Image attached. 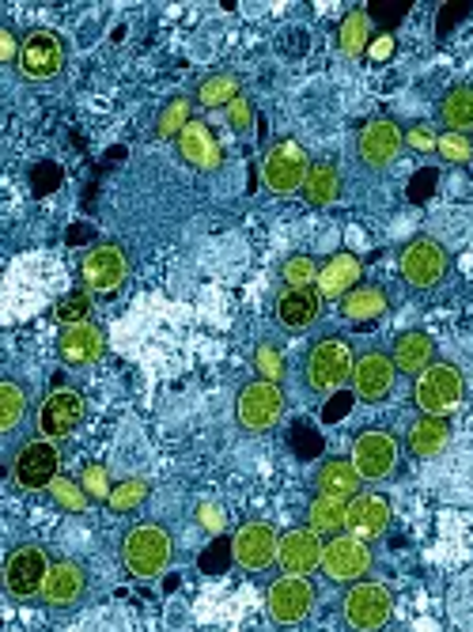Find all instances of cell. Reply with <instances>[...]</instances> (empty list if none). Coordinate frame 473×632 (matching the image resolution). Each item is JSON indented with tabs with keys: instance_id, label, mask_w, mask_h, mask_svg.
<instances>
[{
	"instance_id": "obj_1",
	"label": "cell",
	"mask_w": 473,
	"mask_h": 632,
	"mask_svg": "<svg viewBox=\"0 0 473 632\" xmlns=\"http://www.w3.org/2000/svg\"><path fill=\"white\" fill-rule=\"evenodd\" d=\"M352 367H356V356H352V345L338 333H326L318 337L304 356V387L311 395L326 398L341 387V382L352 379Z\"/></svg>"
},
{
	"instance_id": "obj_28",
	"label": "cell",
	"mask_w": 473,
	"mask_h": 632,
	"mask_svg": "<svg viewBox=\"0 0 473 632\" xmlns=\"http://www.w3.org/2000/svg\"><path fill=\"white\" fill-rule=\"evenodd\" d=\"M315 489L318 492H330V497H345L352 500L356 492H364V477L352 458H326L315 474Z\"/></svg>"
},
{
	"instance_id": "obj_40",
	"label": "cell",
	"mask_w": 473,
	"mask_h": 632,
	"mask_svg": "<svg viewBox=\"0 0 473 632\" xmlns=\"http://www.w3.org/2000/svg\"><path fill=\"white\" fill-rule=\"evenodd\" d=\"M254 372H257V379H270V382H280L284 379V372H288V364H284V353H280V345L277 341H257V348H254Z\"/></svg>"
},
{
	"instance_id": "obj_39",
	"label": "cell",
	"mask_w": 473,
	"mask_h": 632,
	"mask_svg": "<svg viewBox=\"0 0 473 632\" xmlns=\"http://www.w3.org/2000/svg\"><path fill=\"white\" fill-rule=\"evenodd\" d=\"M50 497H54L57 508L73 511V515H84V511L91 508L88 489H84V485H76V481H68V477H62V474H57L54 485H50Z\"/></svg>"
},
{
	"instance_id": "obj_18",
	"label": "cell",
	"mask_w": 473,
	"mask_h": 632,
	"mask_svg": "<svg viewBox=\"0 0 473 632\" xmlns=\"http://www.w3.org/2000/svg\"><path fill=\"white\" fill-rule=\"evenodd\" d=\"M277 550H280V534L273 531V523H246L235 531L231 553L246 572H265L270 565H277Z\"/></svg>"
},
{
	"instance_id": "obj_44",
	"label": "cell",
	"mask_w": 473,
	"mask_h": 632,
	"mask_svg": "<svg viewBox=\"0 0 473 632\" xmlns=\"http://www.w3.org/2000/svg\"><path fill=\"white\" fill-rule=\"evenodd\" d=\"M436 141H440V133H436L432 125H425V122H417V125H409V130H406V148L420 152V156L436 152Z\"/></svg>"
},
{
	"instance_id": "obj_25",
	"label": "cell",
	"mask_w": 473,
	"mask_h": 632,
	"mask_svg": "<svg viewBox=\"0 0 473 632\" xmlns=\"http://www.w3.org/2000/svg\"><path fill=\"white\" fill-rule=\"evenodd\" d=\"M322 314V296L318 288H284L277 296V322L284 330L299 333V330H311Z\"/></svg>"
},
{
	"instance_id": "obj_34",
	"label": "cell",
	"mask_w": 473,
	"mask_h": 632,
	"mask_svg": "<svg viewBox=\"0 0 473 632\" xmlns=\"http://www.w3.org/2000/svg\"><path fill=\"white\" fill-rule=\"evenodd\" d=\"M28 417V395L20 390L15 379H4L0 382V432L4 435H15Z\"/></svg>"
},
{
	"instance_id": "obj_14",
	"label": "cell",
	"mask_w": 473,
	"mask_h": 632,
	"mask_svg": "<svg viewBox=\"0 0 473 632\" xmlns=\"http://www.w3.org/2000/svg\"><path fill=\"white\" fill-rule=\"evenodd\" d=\"M394 599L383 584H372V579H356L352 591L345 595V621L349 629L356 632H375L391 621Z\"/></svg>"
},
{
	"instance_id": "obj_26",
	"label": "cell",
	"mask_w": 473,
	"mask_h": 632,
	"mask_svg": "<svg viewBox=\"0 0 473 632\" xmlns=\"http://www.w3.org/2000/svg\"><path fill=\"white\" fill-rule=\"evenodd\" d=\"M394 367L406 375H420L425 367L436 364V341L425 330H402L394 337Z\"/></svg>"
},
{
	"instance_id": "obj_17",
	"label": "cell",
	"mask_w": 473,
	"mask_h": 632,
	"mask_svg": "<svg viewBox=\"0 0 473 632\" xmlns=\"http://www.w3.org/2000/svg\"><path fill=\"white\" fill-rule=\"evenodd\" d=\"M84 595H88V568L76 565V561H54L38 602L46 610H76L84 602Z\"/></svg>"
},
{
	"instance_id": "obj_23",
	"label": "cell",
	"mask_w": 473,
	"mask_h": 632,
	"mask_svg": "<svg viewBox=\"0 0 473 632\" xmlns=\"http://www.w3.org/2000/svg\"><path fill=\"white\" fill-rule=\"evenodd\" d=\"M386 526H391V500L383 492H356L349 500V534L375 542L386 534Z\"/></svg>"
},
{
	"instance_id": "obj_30",
	"label": "cell",
	"mask_w": 473,
	"mask_h": 632,
	"mask_svg": "<svg viewBox=\"0 0 473 632\" xmlns=\"http://www.w3.org/2000/svg\"><path fill=\"white\" fill-rule=\"evenodd\" d=\"M338 198H341V170H338V164L318 159V164H311V170H307L304 201L315 204V209H322V204H330Z\"/></svg>"
},
{
	"instance_id": "obj_22",
	"label": "cell",
	"mask_w": 473,
	"mask_h": 632,
	"mask_svg": "<svg viewBox=\"0 0 473 632\" xmlns=\"http://www.w3.org/2000/svg\"><path fill=\"white\" fill-rule=\"evenodd\" d=\"M394 375H398L394 356L372 348V353H364L356 361V367H352V387H356V395L364 401H383V398H391V390H394Z\"/></svg>"
},
{
	"instance_id": "obj_37",
	"label": "cell",
	"mask_w": 473,
	"mask_h": 632,
	"mask_svg": "<svg viewBox=\"0 0 473 632\" xmlns=\"http://www.w3.org/2000/svg\"><path fill=\"white\" fill-rule=\"evenodd\" d=\"M189 110H194L189 96L167 99V107H163L160 118H156V136H163V141H178V133H183L186 125L194 122V118H189Z\"/></svg>"
},
{
	"instance_id": "obj_12",
	"label": "cell",
	"mask_w": 473,
	"mask_h": 632,
	"mask_svg": "<svg viewBox=\"0 0 473 632\" xmlns=\"http://www.w3.org/2000/svg\"><path fill=\"white\" fill-rule=\"evenodd\" d=\"M68 62L65 42L54 31H31L23 38V54H20V76L28 84H50L54 76H62V68Z\"/></svg>"
},
{
	"instance_id": "obj_20",
	"label": "cell",
	"mask_w": 473,
	"mask_h": 632,
	"mask_svg": "<svg viewBox=\"0 0 473 632\" xmlns=\"http://www.w3.org/2000/svg\"><path fill=\"white\" fill-rule=\"evenodd\" d=\"M322 545L326 537L315 531L311 523L299 526V531H288L280 537V550H277V565L292 576H311L322 565Z\"/></svg>"
},
{
	"instance_id": "obj_32",
	"label": "cell",
	"mask_w": 473,
	"mask_h": 632,
	"mask_svg": "<svg viewBox=\"0 0 473 632\" xmlns=\"http://www.w3.org/2000/svg\"><path fill=\"white\" fill-rule=\"evenodd\" d=\"M440 122L447 133L473 130V84H454L440 99Z\"/></svg>"
},
{
	"instance_id": "obj_46",
	"label": "cell",
	"mask_w": 473,
	"mask_h": 632,
	"mask_svg": "<svg viewBox=\"0 0 473 632\" xmlns=\"http://www.w3.org/2000/svg\"><path fill=\"white\" fill-rule=\"evenodd\" d=\"M197 523L205 526V531H223V526H228V515H223V508L220 503H212V500H201L197 503Z\"/></svg>"
},
{
	"instance_id": "obj_47",
	"label": "cell",
	"mask_w": 473,
	"mask_h": 632,
	"mask_svg": "<svg viewBox=\"0 0 473 632\" xmlns=\"http://www.w3.org/2000/svg\"><path fill=\"white\" fill-rule=\"evenodd\" d=\"M20 54H23V38H15V31L4 23V27H0V62L20 65Z\"/></svg>"
},
{
	"instance_id": "obj_27",
	"label": "cell",
	"mask_w": 473,
	"mask_h": 632,
	"mask_svg": "<svg viewBox=\"0 0 473 632\" xmlns=\"http://www.w3.org/2000/svg\"><path fill=\"white\" fill-rule=\"evenodd\" d=\"M447 440H451V421L447 417H432V413H420L417 421H413V429L406 435V447L413 458H436L440 451L447 447Z\"/></svg>"
},
{
	"instance_id": "obj_31",
	"label": "cell",
	"mask_w": 473,
	"mask_h": 632,
	"mask_svg": "<svg viewBox=\"0 0 473 632\" xmlns=\"http://www.w3.org/2000/svg\"><path fill=\"white\" fill-rule=\"evenodd\" d=\"M386 307H391V300H386V292L378 285H356L345 300H341V314H345L349 322H375L386 314Z\"/></svg>"
},
{
	"instance_id": "obj_21",
	"label": "cell",
	"mask_w": 473,
	"mask_h": 632,
	"mask_svg": "<svg viewBox=\"0 0 473 632\" xmlns=\"http://www.w3.org/2000/svg\"><path fill=\"white\" fill-rule=\"evenodd\" d=\"M102 353H107V333L95 322H76V326H62V337H57V356L68 367H88L99 364Z\"/></svg>"
},
{
	"instance_id": "obj_41",
	"label": "cell",
	"mask_w": 473,
	"mask_h": 632,
	"mask_svg": "<svg viewBox=\"0 0 473 632\" xmlns=\"http://www.w3.org/2000/svg\"><path fill=\"white\" fill-rule=\"evenodd\" d=\"M318 262L315 258H307V254H292L288 262L280 266V280L288 288H311L315 280H318Z\"/></svg>"
},
{
	"instance_id": "obj_2",
	"label": "cell",
	"mask_w": 473,
	"mask_h": 632,
	"mask_svg": "<svg viewBox=\"0 0 473 632\" xmlns=\"http://www.w3.org/2000/svg\"><path fill=\"white\" fill-rule=\"evenodd\" d=\"M175 542L163 523H136L122 537V565L133 579H156L170 568Z\"/></svg>"
},
{
	"instance_id": "obj_13",
	"label": "cell",
	"mask_w": 473,
	"mask_h": 632,
	"mask_svg": "<svg viewBox=\"0 0 473 632\" xmlns=\"http://www.w3.org/2000/svg\"><path fill=\"white\" fill-rule=\"evenodd\" d=\"M265 606H270V618L277 621V625H299V621H307V613L315 610L311 576H292V572H284L277 584L270 587V595H265Z\"/></svg>"
},
{
	"instance_id": "obj_8",
	"label": "cell",
	"mask_w": 473,
	"mask_h": 632,
	"mask_svg": "<svg viewBox=\"0 0 473 632\" xmlns=\"http://www.w3.org/2000/svg\"><path fill=\"white\" fill-rule=\"evenodd\" d=\"M57 469H62V451H57V443L31 440L15 451L8 477H12V485L20 492H38V489H50V485H54Z\"/></svg>"
},
{
	"instance_id": "obj_3",
	"label": "cell",
	"mask_w": 473,
	"mask_h": 632,
	"mask_svg": "<svg viewBox=\"0 0 473 632\" xmlns=\"http://www.w3.org/2000/svg\"><path fill=\"white\" fill-rule=\"evenodd\" d=\"M413 398H417L420 413L451 417L454 409L466 401V375H462L454 364H440V361H436L432 367H425V372L417 375Z\"/></svg>"
},
{
	"instance_id": "obj_6",
	"label": "cell",
	"mask_w": 473,
	"mask_h": 632,
	"mask_svg": "<svg viewBox=\"0 0 473 632\" xmlns=\"http://www.w3.org/2000/svg\"><path fill=\"white\" fill-rule=\"evenodd\" d=\"M50 553L42 550V545L34 542H23L15 545L12 553H8L4 561V591L12 602H31L42 595V587H46V576H50Z\"/></svg>"
},
{
	"instance_id": "obj_42",
	"label": "cell",
	"mask_w": 473,
	"mask_h": 632,
	"mask_svg": "<svg viewBox=\"0 0 473 632\" xmlns=\"http://www.w3.org/2000/svg\"><path fill=\"white\" fill-rule=\"evenodd\" d=\"M436 156L443 159V164H470L473 159V141L466 133H440V141H436Z\"/></svg>"
},
{
	"instance_id": "obj_9",
	"label": "cell",
	"mask_w": 473,
	"mask_h": 632,
	"mask_svg": "<svg viewBox=\"0 0 473 632\" xmlns=\"http://www.w3.org/2000/svg\"><path fill=\"white\" fill-rule=\"evenodd\" d=\"M307 170H311V156L304 152V144H299V141H277L270 152H265L262 182H265V190L288 198V193L304 190Z\"/></svg>"
},
{
	"instance_id": "obj_29",
	"label": "cell",
	"mask_w": 473,
	"mask_h": 632,
	"mask_svg": "<svg viewBox=\"0 0 473 632\" xmlns=\"http://www.w3.org/2000/svg\"><path fill=\"white\" fill-rule=\"evenodd\" d=\"M307 523H311L322 537L345 534L349 531V500L330 497V492H318L311 500V511H307Z\"/></svg>"
},
{
	"instance_id": "obj_15",
	"label": "cell",
	"mask_w": 473,
	"mask_h": 632,
	"mask_svg": "<svg viewBox=\"0 0 473 632\" xmlns=\"http://www.w3.org/2000/svg\"><path fill=\"white\" fill-rule=\"evenodd\" d=\"M402 148H406V130L391 118H375L356 136V156L367 170H386Z\"/></svg>"
},
{
	"instance_id": "obj_24",
	"label": "cell",
	"mask_w": 473,
	"mask_h": 632,
	"mask_svg": "<svg viewBox=\"0 0 473 632\" xmlns=\"http://www.w3.org/2000/svg\"><path fill=\"white\" fill-rule=\"evenodd\" d=\"M360 277H364L360 258H356V254H349V251H341V254H333L322 269H318L315 288H318V296H322V300H345L352 288L360 285Z\"/></svg>"
},
{
	"instance_id": "obj_4",
	"label": "cell",
	"mask_w": 473,
	"mask_h": 632,
	"mask_svg": "<svg viewBox=\"0 0 473 632\" xmlns=\"http://www.w3.org/2000/svg\"><path fill=\"white\" fill-rule=\"evenodd\" d=\"M284 409H288V398H284L280 382L251 379L235 398V421L239 429L262 435V432H273L284 421Z\"/></svg>"
},
{
	"instance_id": "obj_7",
	"label": "cell",
	"mask_w": 473,
	"mask_h": 632,
	"mask_svg": "<svg viewBox=\"0 0 473 632\" xmlns=\"http://www.w3.org/2000/svg\"><path fill=\"white\" fill-rule=\"evenodd\" d=\"M330 584H356L372 572V542L356 534H333L322 545V565H318Z\"/></svg>"
},
{
	"instance_id": "obj_19",
	"label": "cell",
	"mask_w": 473,
	"mask_h": 632,
	"mask_svg": "<svg viewBox=\"0 0 473 632\" xmlns=\"http://www.w3.org/2000/svg\"><path fill=\"white\" fill-rule=\"evenodd\" d=\"M175 148H178V159H183L186 167L201 170V175H212V170L223 167V144L217 141V133L205 122H197V118L178 133Z\"/></svg>"
},
{
	"instance_id": "obj_33",
	"label": "cell",
	"mask_w": 473,
	"mask_h": 632,
	"mask_svg": "<svg viewBox=\"0 0 473 632\" xmlns=\"http://www.w3.org/2000/svg\"><path fill=\"white\" fill-rule=\"evenodd\" d=\"M243 96V80H239L235 73H212L205 76L201 84H197V102L201 107H228V102H235Z\"/></svg>"
},
{
	"instance_id": "obj_16",
	"label": "cell",
	"mask_w": 473,
	"mask_h": 632,
	"mask_svg": "<svg viewBox=\"0 0 473 632\" xmlns=\"http://www.w3.org/2000/svg\"><path fill=\"white\" fill-rule=\"evenodd\" d=\"M84 413H88V401H84L80 390L62 387V390H54V395H46V401H42L38 432L46 435V440H65V435H73L84 424Z\"/></svg>"
},
{
	"instance_id": "obj_11",
	"label": "cell",
	"mask_w": 473,
	"mask_h": 632,
	"mask_svg": "<svg viewBox=\"0 0 473 632\" xmlns=\"http://www.w3.org/2000/svg\"><path fill=\"white\" fill-rule=\"evenodd\" d=\"M398 458H402V443L398 435L386 429H367L352 443V463H356L364 481H386V477L398 469Z\"/></svg>"
},
{
	"instance_id": "obj_5",
	"label": "cell",
	"mask_w": 473,
	"mask_h": 632,
	"mask_svg": "<svg viewBox=\"0 0 473 632\" xmlns=\"http://www.w3.org/2000/svg\"><path fill=\"white\" fill-rule=\"evenodd\" d=\"M398 266H402V277H406L409 288H417V292H432V288L443 285L447 269H451V254H447V246L440 243V239L417 235L402 246Z\"/></svg>"
},
{
	"instance_id": "obj_10",
	"label": "cell",
	"mask_w": 473,
	"mask_h": 632,
	"mask_svg": "<svg viewBox=\"0 0 473 632\" xmlns=\"http://www.w3.org/2000/svg\"><path fill=\"white\" fill-rule=\"evenodd\" d=\"M129 269H133V262H129V251L118 243H99L91 246L88 254H84L80 262V277H84V288L95 296H114L118 288L129 280Z\"/></svg>"
},
{
	"instance_id": "obj_38",
	"label": "cell",
	"mask_w": 473,
	"mask_h": 632,
	"mask_svg": "<svg viewBox=\"0 0 473 632\" xmlns=\"http://www.w3.org/2000/svg\"><path fill=\"white\" fill-rule=\"evenodd\" d=\"M91 296L88 288H73V292H65L62 300L54 307V319L57 326H76V322H91Z\"/></svg>"
},
{
	"instance_id": "obj_43",
	"label": "cell",
	"mask_w": 473,
	"mask_h": 632,
	"mask_svg": "<svg viewBox=\"0 0 473 632\" xmlns=\"http://www.w3.org/2000/svg\"><path fill=\"white\" fill-rule=\"evenodd\" d=\"M223 114H228V125L235 133H251V125H254V102L246 99V96H239L235 102H228L223 107Z\"/></svg>"
},
{
	"instance_id": "obj_36",
	"label": "cell",
	"mask_w": 473,
	"mask_h": 632,
	"mask_svg": "<svg viewBox=\"0 0 473 632\" xmlns=\"http://www.w3.org/2000/svg\"><path fill=\"white\" fill-rule=\"evenodd\" d=\"M367 42H372V27H367V15H364V12H349L345 23H341V31H338L341 54L356 62V57H364Z\"/></svg>"
},
{
	"instance_id": "obj_35",
	"label": "cell",
	"mask_w": 473,
	"mask_h": 632,
	"mask_svg": "<svg viewBox=\"0 0 473 632\" xmlns=\"http://www.w3.org/2000/svg\"><path fill=\"white\" fill-rule=\"evenodd\" d=\"M152 497V485L144 481V477H129V481L114 485L107 497V508L114 511V515H129V511L144 508V500Z\"/></svg>"
},
{
	"instance_id": "obj_45",
	"label": "cell",
	"mask_w": 473,
	"mask_h": 632,
	"mask_svg": "<svg viewBox=\"0 0 473 632\" xmlns=\"http://www.w3.org/2000/svg\"><path fill=\"white\" fill-rule=\"evenodd\" d=\"M80 485L88 489L91 500H107L110 489H114V485H110V477H107V466H88V469H84V481Z\"/></svg>"
}]
</instances>
